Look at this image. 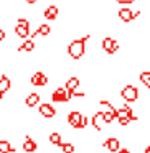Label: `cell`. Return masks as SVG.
<instances>
[{
    "label": "cell",
    "mask_w": 150,
    "mask_h": 153,
    "mask_svg": "<svg viewBox=\"0 0 150 153\" xmlns=\"http://www.w3.org/2000/svg\"><path fill=\"white\" fill-rule=\"evenodd\" d=\"M61 150H63V153H73L74 145L73 143H63V145H61Z\"/></svg>",
    "instance_id": "obj_22"
},
{
    "label": "cell",
    "mask_w": 150,
    "mask_h": 153,
    "mask_svg": "<svg viewBox=\"0 0 150 153\" xmlns=\"http://www.w3.org/2000/svg\"><path fill=\"white\" fill-rule=\"evenodd\" d=\"M140 12H132V8L129 7H122L119 8V18L122 22H125V23H129V22H132L135 17H139Z\"/></svg>",
    "instance_id": "obj_4"
},
{
    "label": "cell",
    "mask_w": 150,
    "mask_h": 153,
    "mask_svg": "<svg viewBox=\"0 0 150 153\" xmlns=\"http://www.w3.org/2000/svg\"><path fill=\"white\" fill-rule=\"evenodd\" d=\"M145 87H149V89H150V81H149V82L145 84Z\"/></svg>",
    "instance_id": "obj_31"
},
{
    "label": "cell",
    "mask_w": 150,
    "mask_h": 153,
    "mask_svg": "<svg viewBox=\"0 0 150 153\" xmlns=\"http://www.w3.org/2000/svg\"><path fill=\"white\" fill-rule=\"evenodd\" d=\"M30 82H31V86H46V84H48V77L45 76V73L37 71V73L30 77Z\"/></svg>",
    "instance_id": "obj_8"
},
{
    "label": "cell",
    "mask_w": 150,
    "mask_h": 153,
    "mask_svg": "<svg viewBox=\"0 0 150 153\" xmlns=\"http://www.w3.org/2000/svg\"><path fill=\"white\" fill-rule=\"evenodd\" d=\"M15 35H17V36H20V38H28V36H30V28L15 25Z\"/></svg>",
    "instance_id": "obj_16"
},
{
    "label": "cell",
    "mask_w": 150,
    "mask_h": 153,
    "mask_svg": "<svg viewBox=\"0 0 150 153\" xmlns=\"http://www.w3.org/2000/svg\"><path fill=\"white\" fill-rule=\"evenodd\" d=\"M117 153H130V150H129V148H120Z\"/></svg>",
    "instance_id": "obj_27"
},
{
    "label": "cell",
    "mask_w": 150,
    "mask_h": 153,
    "mask_svg": "<svg viewBox=\"0 0 150 153\" xmlns=\"http://www.w3.org/2000/svg\"><path fill=\"white\" fill-rule=\"evenodd\" d=\"M114 110H116V109H114ZM114 110H106V112L102 114L104 123H112V120L116 119V117H114Z\"/></svg>",
    "instance_id": "obj_20"
},
{
    "label": "cell",
    "mask_w": 150,
    "mask_h": 153,
    "mask_svg": "<svg viewBox=\"0 0 150 153\" xmlns=\"http://www.w3.org/2000/svg\"><path fill=\"white\" fill-rule=\"evenodd\" d=\"M38 110H40V114L43 117H46V119H51V117L56 115V109H54L51 104H41Z\"/></svg>",
    "instance_id": "obj_9"
},
{
    "label": "cell",
    "mask_w": 150,
    "mask_h": 153,
    "mask_svg": "<svg viewBox=\"0 0 150 153\" xmlns=\"http://www.w3.org/2000/svg\"><path fill=\"white\" fill-rule=\"evenodd\" d=\"M4 38H5V31L0 28V43H2V40H4Z\"/></svg>",
    "instance_id": "obj_26"
},
{
    "label": "cell",
    "mask_w": 150,
    "mask_h": 153,
    "mask_svg": "<svg viewBox=\"0 0 150 153\" xmlns=\"http://www.w3.org/2000/svg\"><path fill=\"white\" fill-rule=\"evenodd\" d=\"M38 102H40V94H37V92L28 94V96H27V99H25V104H27L28 107H35Z\"/></svg>",
    "instance_id": "obj_15"
},
{
    "label": "cell",
    "mask_w": 150,
    "mask_h": 153,
    "mask_svg": "<svg viewBox=\"0 0 150 153\" xmlns=\"http://www.w3.org/2000/svg\"><path fill=\"white\" fill-rule=\"evenodd\" d=\"M139 77H140V81H142L143 84H147L150 81V71H142Z\"/></svg>",
    "instance_id": "obj_23"
},
{
    "label": "cell",
    "mask_w": 150,
    "mask_h": 153,
    "mask_svg": "<svg viewBox=\"0 0 150 153\" xmlns=\"http://www.w3.org/2000/svg\"><path fill=\"white\" fill-rule=\"evenodd\" d=\"M0 153H15V148L7 140H0Z\"/></svg>",
    "instance_id": "obj_17"
},
{
    "label": "cell",
    "mask_w": 150,
    "mask_h": 153,
    "mask_svg": "<svg viewBox=\"0 0 150 153\" xmlns=\"http://www.w3.org/2000/svg\"><path fill=\"white\" fill-rule=\"evenodd\" d=\"M58 13H60V10H58L56 5H50V7H46V10H45V18H48V20H56Z\"/></svg>",
    "instance_id": "obj_11"
},
{
    "label": "cell",
    "mask_w": 150,
    "mask_h": 153,
    "mask_svg": "<svg viewBox=\"0 0 150 153\" xmlns=\"http://www.w3.org/2000/svg\"><path fill=\"white\" fill-rule=\"evenodd\" d=\"M78 86H79V77H69V79L66 81V86H64V89L69 92V97H71V92L78 89Z\"/></svg>",
    "instance_id": "obj_12"
},
{
    "label": "cell",
    "mask_w": 150,
    "mask_h": 153,
    "mask_svg": "<svg viewBox=\"0 0 150 153\" xmlns=\"http://www.w3.org/2000/svg\"><path fill=\"white\" fill-rule=\"evenodd\" d=\"M17 25H18V27H28V28H30V23H28L27 18H18V20H17Z\"/></svg>",
    "instance_id": "obj_24"
},
{
    "label": "cell",
    "mask_w": 150,
    "mask_h": 153,
    "mask_svg": "<svg viewBox=\"0 0 150 153\" xmlns=\"http://www.w3.org/2000/svg\"><path fill=\"white\" fill-rule=\"evenodd\" d=\"M35 2H37V0H27V4H30V5H33Z\"/></svg>",
    "instance_id": "obj_29"
},
{
    "label": "cell",
    "mask_w": 150,
    "mask_h": 153,
    "mask_svg": "<svg viewBox=\"0 0 150 153\" xmlns=\"http://www.w3.org/2000/svg\"><path fill=\"white\" fill-rule=\"evenodd\" d=\"M51 99H53V102H68L71 97H69V92H68L64 87H58V89L53 92Z\"/></svg>",
    "instance_id": "obj_5"
},
{
    "label": "cell",
    "mask_w": 150,
    "mask_h": 153,
    "mask_svg": "<svg viewBox=\"0 0 150 153\" xmlns=\"http://www.w3.org/2000/svg\"><path fill=\"white\" fill-rule=\"evenodd\" d=\"M102 48H104L106 53L112 54V53H116V51L119 50V41H116V40H112V38L107 36V38L102 40Z\"/></svg>",
    "instance_id": "obj_6"
},
{
    "label": "cell",
    "mask_w": 150,
    "mask_h": 153,
    "mask_svg": "<svg viewBox=\"0 0 150 153\" xmlns=\"http://www.w3.org/2000/svg\"><path fill=\"white\" fill-rule=\"evenodd\" d=\"M68 123L73 128H84L87 125V117H84L79 110H71L68 114Z\"/></svg>",
    "instance_id": "obj_2"
},
{
    "label": "cell",
    "mask_w": 150,
    "mask_h": 153,
    "mask_svg": "<svg viewBox=\"0 0 150 153\" xmlns=\"http://www.w3.org/2000/svg\"><path fill=\"white\" fill-rule=\"evenodd\" d=\"M91 38V35H86V36L79 38V40H74L68 45V54H69L73 59H79L83 58L84 51H86V41Z\"/></svg>",
    "instance_id": "obj_1"
},
{
    "label": "cell",
    "mask_w": 150,
    "mask_h": 153,
    "mask_svg": "<svg viewBox=\"0 0 150 153\" xmlns=\"http://www.w3.org/2000/svg\"><path fill=\"white\" fill-rule=\"evenodd\" d=\"M102 114H104V110H97V112L93 115V119H91V123H93V127H94L96 130H101V128H102V127H101V123H104Z\"/></svg>",
    "instance_id": "obj_10"
},
{
    "label": "cell",
    "mask_w": 150,
    "mask_h": 153,
    "mask_svg": "<svg viewBox=\"0 0 150 153\" xmlns=\"http://www.w3.org/2000/svg\"><path fill=\"white\" fill-rule=\"evenodd\" d=\"M23 150L28 153H33L35 150H37V142L35 140H31V137H27L23 142Z\"/></svg>",
    "instance_id": "obj_13"
},
{
    "label": "cell",
    "mask_w": 150,
    "mask_h": 153,
    "mask_svg": "<svg viewBox=\"0 0 150 153\" xmlns=\"http://www.w3.org/2000/svg\"><path fill=\"white\" fill-rule=\"evenodd\" d=\"M50 31H51V28H50V25H40L38 27V30H37V33L38 35H41V36H46V35H50Z\"/></svg>",
    "instance_id": "obj_21"
},
{
    "label": "cell",
    "mask_w": 150,
    "mask_h": 153,
    "mask_svg": "<svg viewBox=\"0 0 150 153\" xmlns=\"http://www.w3.org/2000/svg\"><path fill=\"white\" fill-rule=\"evenodd\" d=\"M102 145H104V148H107L110 153H117L120 150V142H119V138H116V137H109Z\"/></svg>",
    "instance_id": "obj_7"
},
{
    "label": "cell",
    "mask_w": 150,
    "mask_h": 153,
    "mask_svg": "<svg viewBox=\"0 0 150 153\" xmlns=\"http://www.w3.org/2000/svg\"><path fill=\"white\" fill-rule=\"evenodd\" d=\"M35 48V43H33V40H27V41H23V43L20 45V46L17 48L18 51H31Z\"/></svg>",
    "instance_id": "obj_18"
},
{
    "label": "cell",
    "mask_w": 150,
    "mask_h": 153,
    "mask_svg": "<svg viewBox=\"0 0 150 153\" xmlns=\"http://www.w3.org/2000/svg\"><path fill=\"white\" fill-rule=\"evenodd\" d=\"M145 153H150V145L147 146V150H145Z\"/></svg>",
    "instance_id": "obj_30"
},
{
    "label": "cell",
    "mask_w": 150,
    "mask_h": 153,
    "mask_svg": "<svg viewBox=\"0 0 150 153\" xmlns=\"http://www.w3.org/2000/svg\"><path fill=\"white\" fill-rule=\"evenodd\" d=\"M132 2H135V0H124L122 5H127V4H132Z\"/></svg>",
    "instance_id": "obj_28"
},
{
    "label": "cell",
    "mask_w": 150,
    "mask_h": 153,
    "mask_svg": "<svg viewBox=\"0 0 150 153\" xmlns=\"http://www.w3.org/2000/svg\"><path fill=\"white\" fill-rule=\"evenodd\" d=\"M116 2H119V4H122V2H124V0H116Z\"/></svg>",
    "instance_id": "obj_32"
},
{
    "label": "cell",
    "mask_w": 150,
    "mask_h": 153,
    "mask_svg": "<svg viewBox=\"0 0 150 153\" xmlns=\"http://www.w3.org/2000/svg\"><path fill=\"white\" fill-rule=\"evenodd\" d=\"M50 142L53 143V145H58V146H61L63 145V142H61V135L58 132H53L50 135Z\"/></svg>",
    "instance_id": "obj_19"
},
{
    "label": "cell",
    "mask_w": 150,
    "mask_h": 153,
    "mask_svg": "<svg viewBox=\"0 0 150 153\" xmlns=\"http://www.w3.org/2000/svg\"><path fill=\"white\" fill-rule=\"evenodd\" d=\"M149 102H150V99H149Z\"/></svg>",
    "instance_id": "obj_33"
},
{
    "label": "cell",
    "mask_w": 150,
    "mask_h": 153,
    "mask_svg": "<svg viewBox=\"0 0 150 153\" xmlns=\"http://www.w3.org/2000/svg\"><path fill=\"white\" fill-rule=\"evenodd\" d=\"M120 97H122L124 100H127V102H134V100H137V97H139V89H137L135 86H132V84H127V86H124V89L120 91Z\"/></svg>",
    "instance_id": "obj_3"
},
{
    "label": "cell",
    "mask_w": 150,
    "mask_h": 153,
    "mask_svg": "<svg viewBox=\"0 0 150 153\" xmlns=\"http://www.w3.org/2000/svg\"><path fill=\"white\" fill-rule=\"evenodd\" d=\"M130 122H132L130 119H120V120H119L120 125H127V123H130Z\"/></svg>",
    "instance_id": "obj_25"
},
{
    "label": "cell",
    "mask_w": 150,
    "mask_h": 153,
    "mask_svg": "<svg viewBox=\"0 0 150 153\" xmlns=\"http://www.w3.org/2000/svg\"><path fill=\"white\" fill-rule=\"evenodd\" d=\"M10 86H12L10 77H7V76H2V77H0V94H5L8 89H10Z\"/></svg>",
    "instance_id": "obj_14"
}]
</instances>
